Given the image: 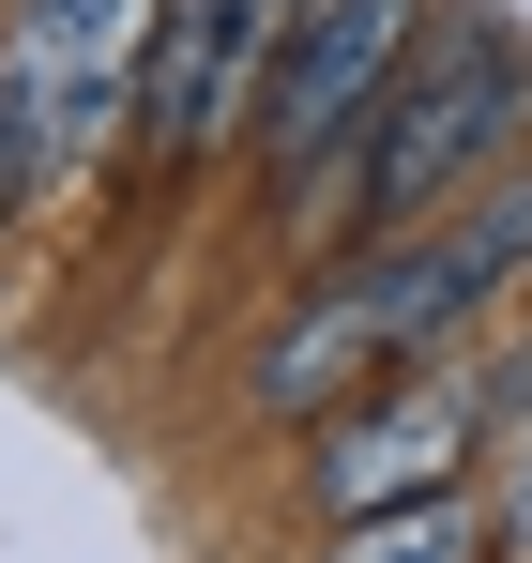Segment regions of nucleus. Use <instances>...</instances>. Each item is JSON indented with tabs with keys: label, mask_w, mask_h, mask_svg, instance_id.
Here are the masks:
<instances>
[{
	"label": "nucleus",
	"mask_w": 532,
	"mask_h": 563,
	"mask_svg": "<svg viewBox=\"0 0 532 563\" xmlns=\"http://www.w3.org/2000/svg\"><path fill=\"white\" fill-rule=\"evenodd\" d=\"M502 168H532V31L487 15V0H442L396 107H380V137H365V168H351V198H365V229H426L456 198H487Z\"/></svg>",
	"instance_id": "obj_1"
},
{
	"label": "nucleus",
	"mask_w": 532,
	"mask_h": 563,
	"mask_svg": "<svg viewBox=\"0 0 532 563\" xmlns=\"http://www.w3.org/2000/svg\"><path fill=\"white\" fill-rule=\"evenodd\" d=\"M426 15H442V0H304V31L274 46L259 122H244L274 213H304L320 184H351V168H365V137H380V107H396V77H411Z\"/></svg>",
	"instance_id": "obj_2"
},
{
	"label": "nucleus",
	"mask_w": 532,
	"mask_h": 563,
	"mask_svg": "<svg viewBox=\"0 0 532 563\" xmlns=\"http://www.w3.org/2000/svg\"><path fill=\"white\" fill-rule=\"evenodd\" d=\"M472 457H487V380L426 351V366H396L380 396H351L335 427H304V503L351 533V518H396V503L472 487Z\"/></svg>",
	"instance_id": "obj_3"
},
{
	"label": "nucleus",
	"mask_w": 532,
	"mask_h": 563,
	"mask_svg": "<svg viewBox=\"0 0 532 563\" xmlns=\"http://www.w3.org/2000/svg\"><path fill=\"white\" fill-rule=\"evenodd\" d=\"M518 275H532V168H502L487 198H456V213H426V229H380V244L351 260V305L380 320L396 366H426V351H456Z\"/></svg>",
	"instance_id": "obj_4"
},
{
	"label": "nucleus",
	"mask_w": 532,
	"mask_h": 563,
	"mask_svg": "<svg viewBox=\"0 0 532 563\" xmlns=\"http://www.w3.org/2000/svg\"><path fill=\"white\" fill-rule=\"evenodd\" d=\"M153 46H168V0H0V77L46 122V168H91L137 122Z\"/></svg>",
	"instance_id": "obj_5"
},
{
	"label": "nucleus",
	"mask_w": 532,
	"mask_h": 563,
	"mask_svg": "<svg viewBox=\"0 0 532 563\" xmlns=\"http://www.w3.org/2000/svg\"><path fill=\"white\" fill-rule=\"evenodd\" d=\"M304 31V0H168V46L137 77V168H198L229 153L274 92V46Z\"/></svg>",
	"instance_id": "obj_6"
},
{
	"label": "nucleus",
	"mask_w": 532,
	"mask_h": 563,
	"mask_svg": "<svg viewBox=\"0 0 532 563\" xmlns=\"http://www.w3.org/2000/svg\"><path fill=\"white\" fill-rule=\"evenodd\" d=\"M335 563H487V503H396V518H351L335 533Z\"/></svg>",
	"instance_id": "obj_7"
},
{
	"label": "nucleus",
	"mask_w": 532,
	"mask_h": 563,
	"mask_svg": "<svg viewBox=\"0 0 532 563\" xmlns=\"http://www.w3.org/2000/svg\"><path fill=\"white\" fill-rule=\"evenodd\" d=\"M31 198H46V122H31V92L0 77V229H15Z\"/></svg>",
	"instance_id": "obj_8"
},
{
	"label": "nucleus",
	"mask_w": 532,
	"mask_h": 563,
	"mask_svg": "<svg viewBox=\"0 0 532 563\" xmlns=\"http://www.w3.org/2000/svg\"><path fill=\"white\" fill-rule=\"evenodd\" d=\"M487 533H502V549L532 563V427H518V442H502V503H487Z\"/></svg>",
	"instance_id": "obj_9"
}]
</instances>
